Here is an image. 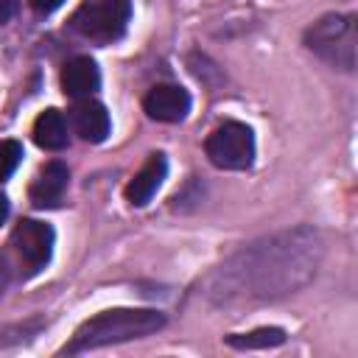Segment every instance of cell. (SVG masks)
Listing matches in <instances>:
<instances>
[{
  "instance_id": "obj_10",
  "label": "cell",
  "mask_w": 358,
  "mask_h": 358,
  "mask_svg": "<svg viewBox=\"0 0 358 358\" xmlns=\"http://www.w3.org/2000/svg\"><path fill=\"white\" fill-rule=\"evenodd\" d=\"M73 126L87 143H103L112 129L106 106L92 98H78V103L73 106Z\"/></svg>"
},
{
  "instance_id": "obj_14",
  "label": "cell",
  "mask_w": 358,
  "mask_h": 358,
  "mask_svg": "<svg viewBox=\"0 0 358 358\" xmlns=\"http://www.w3.org/2000/svg\"><path fill=\"white\" fill-rule=\"evenodd\" d=\"M62 3H64V0H31V6H34L39 14H50V11H56Z\"/></svg>"
},
{
  "instance_id": "obj_2",
  "label": "cell",
  "mask_w": 358,
  "mask_h": 358,
  "mask_svg": "<svg viewBox=\"0 0 358 358\" xmlns=\"http://www.w3.org/2000/svg\"><path fill=\"white\" fill-rule=\"evenodd\" d=\"M308 48L330 62L333 67L352 70L355 67V50H358V28L352 14H327L319 22H313L305 34Z\"/></svg>"
},
{
  "instance_id": "obj_16",
  "label": "cell",
  "mask_w": 358,
  "mask_h": 358,
  "mask_svg": "<svg viewBox=\"0 0 358 358\" xmlns=\"http://www.w3.org/2000/svg\"><path fill=\"white\" fill-rule=\"evenodd\" d=\"M6 215H8V199L0 193V224L6 221Z\"/></svg>"
},
{
  "instance_id": "obj_1",
  "label": "cell",
  "mask_w": 358,
  "mask_h": 358,
  "mask_svg": "<svg viewBox=\"0 0 358 358\" xmlns=\"http://www.w3.org/2000/svg\"><path fill=\"white\" fill-rule=\"evenodd\" d=\"M165 324V316L159 310L151 308H112L103 310L92 319H87L73 341L64 347V352H84V350H98V347H109V344H120V341H131V338H143L157 333Z\"/></svg>"
},
{
  "instance_id": "obj_7",
  "label": "cell",
  "mask_w": 358,
  "mask_h": 358,
  "mask_svg": "<svg viewBox=\"0 0 358 358\" xmlns=\"http://www.w3.org/2000/svg\"><path fill=\"white\" fill-rule=\"evenodd\" d=\"M165 176H168V159L162 154H151L145 159V165L134 173V179L129 182V187H126L129 204H134V207L148 204L154 199V193L159 190V185L165 182Z\"/></svg>"
},
{
  "instance_id": "obj_12",
  "label": "cell",
  "mask_w": 358,
  "mask_h": 358,
  "mask_svg": "<svg viewBox=\"0 0 358 358\" xmlns=\"http://www.w3.org/2000/svg\"><path fill=\"white\" fill-rule=\"evenodd\" d=\"M285 341V333L280 327H257L243 336H227V344L235 350H266V347H280Z\"/></svg>"
},
{
  "instance_id": "obj_11",
  "label": "cell",
  "mask_w": 358,
  "mask_h": 358,
  "mask_svg": "<svg viewBox=\"0 0 358 358\" xmlns=\"http://www.w3.org/2000/svg\"><path fill=\"white\" fill-rule=\"evenodd\" d=\"M34 140L45 151H62L67 145V123L59 109H45L34 123Z\"/></svg>"
},
{
  "instance_id": "obj_15",
  "label": "cell",
  "mask_w": 358,
  "mask_h": 358,
  "mask_svg": "<svg viewBox=\"0 0 358 358\" xmlns=\"http://www.w3.org/2000/svg\"><path fill=\"white\" fill-rule=\"evenodd\" d=\"M14 11H17V0H0V25L8 22L14 17Z\"/></svg>"
},
{
  "instance_id": "obj_4",
  "label": "cell",
  "mask_w": 358,
  "mask_h": 358,
  "mask_svg": "<svg viewBox=\"0 0 358 358\" xmlns=\"http://www.w3.org/2000/svg\"><path fill=\"white\" fill-rule=\"evenodd\" d=\"M204 151L215 168L243 171L255 159V134L249 126H243L238 120H227L207 137Z\"/></svg>"
},
{
  "instance_id": "obj_8",
  "label": "cell",
  "mask_w": 358,
  "mask_h": 358,
  "mask_svg": "<svg viewBox=\"0 0 358 358\" xmlns=\"http://www.w3.org/2000/svg\"><path fill=\"white\" fill-rule=\"evenodd\" d=\"M67 179H70V173H67V165L64 162H48L36 173V179L31 182V187H28L31 204L34 207H53V204H59L62 196H64V190H67Z\"/></svg>"
},
{
  "instance_id": "obj_13",
  "label": "cell",
  "mask_w": 358,
  "mask_h": 358,
  "mask_svg": "<svg viewBox=\"0 0 358 358\" xmlns=\"http://www.w3.org/2000/svg\"><path fill=\"white\" fill-rule=\"evenodd\" d=\"M22 162V145L17 140H0V179L11 176Z\"/></svg>"
},
{
  "instance_id": "obj_6",
  "label": "cell",
  "mask_w": 358,
  "mask_h": 358,
  "mask_svg": "<svg viewBox=\"0 0 358 358\" xmlns=\"http://www.w3.org/2000/svg\"><path fill=\"white\" fill-rule=\"evenodd\" d=\"M143 109L148 117L162 123H179L190 112V95L176 84H159L143 98Z\"/></svg>"
},
{
  "instance_id": "obj_9",
  "label": "cell",
  "mask_w": 358,
  "mask_h": 358,
  "mask_svg": "<svg viewBox=\"0 0 358 358\" xmlns=\"http://www.w3.org/2000/svg\"><path fill=\"white\" fill-rule=\"evenodd\" d=\"M101 87V70L90 56H78L62 70V90L70 98H92Z\"/></svg>"
},
{
  "instance_id": "obj_5",
  "label": "cell",
  "mask_w": 358,
  "mask_h": 358,
  "mask_svg": "<svg viewBox=\"0 0 358 358\" xmlns=\"http://www.w3.org/2000/svg\"><path fill=\"white\" fill-rule=\"evenodd\" d=\"M50 255H53V229L48 224H42V221L17 224V229L11 232L6 257H11L14 268H20L22 277L45 268Z\"/></svg>"
},
{
  "instance_id": "obj_3",
  "label": "cell",
  "mask_w": 358,
  "mask_h": 358,
  "mask_svg": "<svg viewBox=\"0 0 358 358\" xmlns=\"http://www.w3.org/2000/svg\"><path fill=\"white\" fill-rule=\"evenodd\" d=\"M129 17H131L129 0H87L76 8V14L70 17V25L84 39L106 45L123 36Z\"/></svg>"
}]
</instances>
